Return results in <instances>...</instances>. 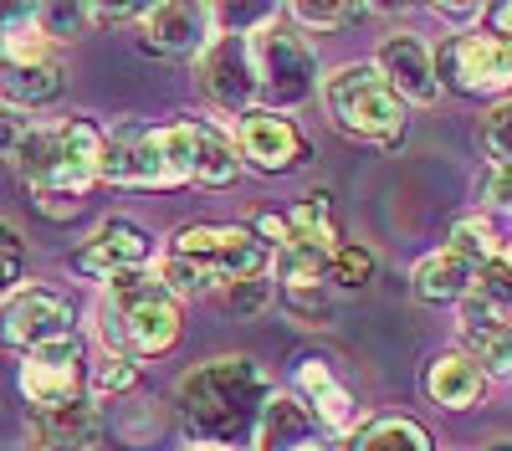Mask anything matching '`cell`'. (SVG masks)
<instances>
[{
    "instance_id": "obj_1",
    "label": "cell",
    "mask_w": 512,
    "mask_h": 451,
    "mask_svg": "<svg viewBox=\"0 0 512 451\" xmlns=\"http://www.w3.org/2000/svg\"><path fill=\"white\" fill-rule=\"evenodd\" d=\"M267 416V375L251 359H210L180 380V421L195 441L241 446L262 431Z\"/></svg>"
},
{
    "instance_id": "obj_2",
    "label": "cell",
    "mask_w": 512,
    "mask_h": 451,
    "mask_svg": "<svg viewBox=\"0 0 512 451\" xmlns=\"http://www.w3.org/2000/svg\"><path fill=\"white\" fill-rule=\"evenodd\" d=\"M16 170L31 180L36 195H57V200H77L98 175L108 144L88 118H67L62 129H26V139L16 144Z\"/></svg>"
},
{
    "instance_id": "obj_3",
    "label": "cell",
    "mask_w": 512,
    "mask_h": 451,
    "mask_svg": "<svg viewBox=\"0 0 512 451\" xmlns=\"http://www.w3.org/2000/svg\"><path fill=\"white\" fill-rule=\"evenodd\" d=\"M180 298L164 293L159 277L128 272L113 277L108 287V308H103V339L113 344L118 359H139V354H164L180 339Z\"/></svg>"
},
{
    "instance_id": "obj_4",
    "label": "cell",
    "mask_w": 512,
    "mask_h": 451,
    "mask_svg": "<svg viewBox=\"0 0 512 451\" xmlns=\"http://www.w3.org/2000/svg\"><path fill=\"white\" fill-rule=\"evenodd\" d=\"M323 103H328V118L333 129H344L354 139H369V144H395L405 134V103L395 98V88L379 77V67L369 62H354V67H338L328 82H323Z\"/></svg>"
},
{
    "instance_id": "obj_5",
    "label": "cell",
    "mask_w": 512,
    "mask_h": 451,
    "mask_svg": "<svg viewBox=\"0 0 512 451\" xmlns=\"http://www.w3.org/2000/svg\"><path fill=\"white\" fill-rule=\"evenodd\" d=\"M103 180L113 185H139V190H175L190 185V134L185 118L169 129H149L108 149L103 159Z\"/></svg>"
},
{
    "instance_id": "obj_6",
    "label": "cell",
    "mask_w": 512,
    "mask_h": 451,
    "mask_svg": "<svg viewBox=\"0 0 512 451\" xmlns=\"http://www.w3.org/2000/svg\"><path fill=\"white\" fill-rule=\"evenodd\" d=\"M246 57H251V77H256V93L262 98H272L282 108L313 98L318 57L297 31H256V36H246Z\"/></svg>"
},
{
    "instance_id": "obj_7",
    "label": "cell",
    "mask_w": 512,
    "mask_h": 451,
    "mask_svg": "<svg viewBox=\"0 0 512 451\" xmlns=\"http://www.w3.org/2000/svg\"><path fill=\"white\" fill-rule=\"evenodd\" d=\"M175 257H190L210 272V282H241V277H262L267 272V246L256 241L246 226H185L175 231Z\"/></svg>"
},
{
    "instance_id": "obj_8",
    "label": "cell",
    "mask_w": 512,
    "mask_h": 451,
    "mask_svg": "<svg viewBox=\"0 0 512 451\" xmlns=\"http://www.w3.org/2000/svg\"><path fill=\"white\" fill-rule=\"evenodd\" d=\"M67 88V67L52 57L47 36L41 31H21L6 36V57H0V98L6 103H52Z\"/></svg>"
},
{
    "instance_id": "obj_9",
    "label": "cell",
    "mask_w": 512,
    "mask_h": 451,
    "mask_svg": "<svg viewBox=\"0 0 512 451\" xmlns=\"http://www.w3.org/2000/svg\"><path fill=\"white\" fill-rule=\"evenodd\" d=\"M441 72L451 77L456 93L472 98L512 93V47H502L497 36H456L441 52Z\"/></svg>"
},
{
    "instance_id": "obj_10",
    "label": "cell",
    "mask_w": 512,
    "mask_h": 451,
    "mask_svg": "<svg viewBox=\"0 0 512 451\" xmlns=\"http://www.w3.org/2000/svg\"><path fill=\"white\" fill-rule=\"evenodd\" d=\"M0 339L26 354L47 349L57 339H72V308L52 293H41V287H26V293H16L0 308Z\"/></svg>"
},
{
    "instance_id": "obj_11",
    "label": "cell",
    "mask_w": 512,
    "mask_h": 451,
    "mask_svg": "<svg viewBox=\"0 0 512 451\" xmlns=\"http://www.w3.org/2000/svg\"><path fill=\"white\" fill-rule=\"evenodd\" d=\"M77 390H82V344H77V334L26 354V364H21V395L36 410H57V405L77 400Z\"/></svg>"
},
{
    "instance_id": "obj_12",
    "label": "cell",
    "mask_w": 512,
    "mask_h": 451,
    "mask_svg": "<svg viewBox=\"0 0 512 451\" xmlns=\"http://www.w3.org/2000/svg\"><path fill=\"white\" fill-rule=\"evenodd\" d=\"M236 154L251 164V170L282 175V170H292L297 159H308V139L297 134L282 113L251 108V113H241V123H236Z\"/></svg>"
},
{
    "instance_id": "obj_13",
    "label": "cell",
    "mask_w": 512,
    "mask_h": 451,
    "mask_svg": "<svg viewBox=\"0 0 512 451\" xmlns=\"http://www.w3.org/2000/svg\"><path fill=\"white\" fill-rule=\"evenodd\" d=\"M149 257V236L134 226V221H103L88 241L72 252V267L82 277H128L134 267H144Z\"/></svg>"
},
{
    "instance_id": "obj_14",
    "label": "cell",
    "mask_w": 512,
    "mask_h": 451,
    "mask_svg": "<svg viewBox=\"0 0 512 451\" xmlns=\"http://www.w3.org/2000/svg\"><path fill=\"white\" fill-rule=\"evenodd\" d=\"M200 88L210 103H221L226 113H251L256 103V77H251V57L241 36H221L216 47L200 57Z\"/></svg>"
},
{
    "instance_id": "obj_15",
    "label": "cell",
    "mask_w": 512,
    "mask_h": 451,
    "mask_svg": "<svg viewBox=\"0 0 512 451\" xmlns=\"http://www.w3.org/2000/svg\"><path fill=\"white\" fill-rule=\"evenodd\" d=\"M98 431H103V410L77 395L57 410H36L26 421V446L31 451H88Z\"/></svg>"
},
{
    "instance_id": "obj_16",
    "label": "cell",
    "mask_w": 512,
    "mask_h": 451,
    "mask_svg": "<svg viewBox=\"0 0 512 451\" xmlns=\"http://www.w3.org/2000/svg\"><path fill=\"white\" fill-rule=\"evenodd\" d=\"M379 77L395 88V98L405 103H436V93H441V77H436V57L425 52V41H415V36H390L379 47Z\"/></svg>"
},
{
    "instance_id": "obj_17",
    "label": "cell",
    "mask_w": 512,
    "mask_h": 451,
    "mask_svg": "<svg viewBox=\"0 0 512 451\" xmlns=\"http://www.w3.org/2000/svg\"><path fill=\"white\" fill-rule=\"evenodd\" d=\"M205 36V6H180V0H164V6L144 11V47L159 57H180L195 52Z\"/></svg>"
},
{
    "instance_id": "obj_18",
    "label": "cell",
    "mask_w": 512,
    "mask_h": 451,
    "mask_svg": "<svg viewBox=\"0 0 512 451\" xmlns=\"http://www.w3.org/2000/svg\"><path fill=\"white\" fill-rule=\"evenodd\" d=\"M185 134H190V185L221 190L241 175V154L221 129H210L200 118H185Z\"/></svg>"
},
{
    "instance_id": "obj_19",
    "label": "cell",
    "mask_w": 512,
    "mask_h": 451,
    "mask_svg": "<svg viewBox=\"0 0 512 451\" xmlns=\"http://www.w3.org/2000/svg\"><path fill=\"white\" fill-rule=\"evenodd\" d=\"M297 390H303V400L313 405V416L328 431H349L354 426V395L344 390V380H338L323 359H303V364H297Z\"/></svg>"
},
{
    "instance_id": "obj_20",
    "label": "cell",
    "mask_w": 512,
    "mask_h": 451,
    "mask_svg": "<svg viewBox=\"0 0 512 451\" xmlns=\"http://www.w3.org/2000/svg\"><path fill=\"white\" fill-rule=\"evenodd\" d=\"M410 282H415L420 303H461L477 287V267L461 262L456 252H431L425 262H415Z\"/></svg>"
},
{
    "instance_id": "obj_21",
    "label": "cell",
    "mask_w": 512,
    "mask_h": 451,
    "mask_svg": "<svg viewBox=\"0 0 512 451\" xmlns=\"http://www.w3.org/2000/svg\"><path fill=\"white\" fill-rule=\"evenodd\" d=\"M482 390H487V375L466 354H441V359H431V369H425V395H431L436 405H446V410L477 405Z\"/></svg>"
},
{
    "instance_id": "obj_22",
    "label": "cell",
    "mask_w": 512,
    "mask_h": 451,
    "mask_svg": "<svg viewBox=\"0 0 512 451\" xmlns=\"http://www.w3.org/2000/svg\"><path fill=\"white\" fill-rule=\"evenodd\" d=\"M466 339V359H472L482 375H512V323H482V328H461Z\"/></svg>"
},
{
    "instance_id": "obj_23",
    "label": "cell",
    "mask_w": 512,
    "mask_h": 451,
    "mask_svg": "<svg viewBox=\"0 0 512 451\" xmlns=\"http://www.w3.org/2000/svg\"><path fill=\"white\" fill-rule=\"evenodd\" d=\"M446 252H456L461 262H472V267H492V262H497V252H502V236H497V226H492V221L466 216V221H456V226H451V246H446Z\"/></svg>"
},
{
    "instance_id": "obj_24",
    "label": "cell",
    "mask_w": 512,
    "mask_h": 451,
    "mask_svg": "<svg viewBox=\"0 0 512 451\" xmlns=\"http://www.w3.org/2000/svg\"><path fill=\"white\" fill-rule=\"evenodd\" d=\"M354 451H436V446H431V431L425 426H415L405 416H390V421H374L354 441Z\"/></svg>"
},
{
    "instance_id": "obj_25",
    "label": "cell",
    "mask_w": 512,
    "mask_h": 451,
    "mask_svg": "<svg viewBox=\"0 0 512 451\" xmlns=\"http://www.w3.org/2000/svg\"><path fill=\"white\" fill-rule=\"evenodd\" d=\"M36 21H41V36H62V41H77V36H88V26L93 21H103V11L98 6H47V11H36Z\"/></svg>"
},
{
    "instance_id": "obj_26",
    "label": "cell",
    "mask_w": 512,
    "mask_h": 451,
    "mask_svg": "<svg viewBox=\"0 0 512 451\" xmlns=\"http://www.w3.org/2000/svg\"><path fill=\"white\" fill-rule=\"evenodd\" d=\"M369 277H374V257L364 252V246H338L333 262H328V282H333V287H349V293H359Z\"/></svg>"
},
{
    "instance_id": "obj_27",
    "label": "cell",
    "mask_w": 512,
    "mask_h": 451,
    "mask_svg": "<svg viewBox=\"0 0 512 451\" xmlns=\"http://www.w3.org/2000/svg\"><path fill=\"white\" fill-rule=\"evenodd\" d=\"M159 287H164V293H205V287H210V272L200 267V262H190V257H175V252H169L164 262H159Z\"/></svg>"
},
{
    "instance_id": "obj_28",
    "label": "cell",
    "mask_w": 512,
    "mask_h": 451,
    "mask_svg": "<svg viewBox=\"0 0 512 451\" xmlns=\"http://www.w3.org/2000/svg\"><path fill=\"white\" fill-rule=\"evenodd\" d=\"M482 149L492 154V164H507V170H512V98L497 103L482 118Z\"/></svg>"
},
{
    "instance_id": "obj_29",
    "label": "cell",
    "mask_w": 512,
    "mask_h": 451,
    "mask_svg": "<svg viewBox=\"0 0 512 451\" xmlns=\"http://www.w3.org/2000/svg\"><path fill=\"white\" fill-rule=\"evenodd\" d=\"M226 303L236 313H262L272 303V287H267V277H241V282H231V298Z\"/></svg>"
},
{
    "instance_id": "obj_30",
    "label": "cell",
    "mask_w": 512,
    "mask_h": 451,
    "mask_svg": "<svg viewBox=\"0 0 512 451\" xmlns=\"http://www.w3.org/2000/svg\"><path fill=\"white\" fill-rule=\"evenodd\" d=\"M292 16L303 26H344V21L364 16V6H292Z\"/></svg>"
},
{
    "instance_id": "obj_31",
    "label": "cell",
    "mask_w": 512,
    "mask_h": 451,
    "mask_svg": "<svg viewBox=\"0 0 512 451\" xmlns=\"http://www.w3.org/2000/svg\"><path fill=\"white\" fill-rule=\"evenodd\" d=\"M139 380V369L128 364V359H118V354H108L103 364H98V390H128Z\"/></svg>"
},
{
    "instance_id": "obj_32",
    "label": "cell",
    "mask_w": 512,
    "mask_h": 451,
    "mask_svg": "<svg viewBox=\"0 0 512 451\" xmlns=\"http://www.w3.org/2000/svg\"><path fill=\"white\" fill-rule=\"evenodd\" d=\"M16 272H21V236H16V226L0 221V277L16 282Z\"/></svg>"
},
{
    "instance_id": "obj_33",
    "label": "cell",
    "mask_w": 512,
    "mask_h": 451,
    "mask_svg": "<svg viewBox=\"0 0 512 451\" xmlns=\"http://www.w3.org/2000/svg\"><path fill=\"white\" fill-rule=\"evenodd\" d=\"M482 195H487L492 205H507V211H512V170H507V164H492V170H487Z\"/></svg>"
},
{
    "instance_id": "obj_34",
    "label": "cell",
    "mask_w": 512,
    "mask_h": 451,
    "mask_svg": "<svg viewBox=\"0 0 512 451\" xmlns=\"http://www.w3.org/2000/svg\"><path fill=\"white\" fill-rule=\"evenodd\" d=\"M287 303L297 313H308V318H328V298L318 293V287H297V293H287Z\"/></svg>"
},
{
    "instance_id": "obj_35",
    "label": "cell",
    "mask_w": 512,
    "mask_h": 451,
    "mask_svg": "<svg viewBox=\"0 0 512 451\" xmlns=\"http://www.w3.org/2000/svg\"><path fill=\"white\" fill-rule=\"evenodd\" d=\"M26 139V123L16 118V113H6L0 108V154H16V144Z\"/></svg>"
},
{
    "instance_id": "obj_36",
    "label": "cell",
    "mask_w": 512,
    "mask_h": 451,
    "mask_svg": "<svg viewBox=\"0 0 512 451\" xmlns=\"http://www.w3.org/2000/svg\"><path fill=\"white\" fill-rule=\"evenodd\" d=\"M497 41L512 47V6H497Z\"/></svg>"
},
{
    "instance_id": "obj_37",
    "label": "cell",
    "mask_w": 512,
    "mask_h": 451,
    "mask_svg": "<svg viewBox=\"0 0 512 451\" xmlns=\"http://www.w3.org/2000/svg\"><path fill=\"white\" fill-rule=\"evenodd\" d=\"M441 16H451V21H472L477 16V6H436Z\"/></svg>"
},
{
    "instance_id": "obj_38",
    "label": "cell",
    "mask_w": 512,
    "mask_h": 451,
    "mask_svg": "<svg viewBox=\"0 0 512 451\" xmlns=\"http://www.w3.org/2000/svg\"><path fill=\"white\" fill-rule=\"evenodd\" d=\"M497 272H507L512 277V241H502V252H497V262H492Z\"/></svg>"
},
{
    "instance_id": "obj_39",
    "label": "cell",
    "mask_w": 512,
    "mask_h": 451,
    "mask_svg": "<svg viewBox=\"0 0 512 451\" xmlns=\"http://www.w3.org/2000/svg\"><path fill=\"white\" fill-rule=\"evenodd\" d=\"M287 451H328V446H323V441H318V436H303V441H292V446H287Z\"/></svg>"
},
{
    "instance_id": "obj_40",
    "label": "cell",
    "mask_w": 512,
    "mask_h": 451,
    "mask_svg": "<svg viewBox=\"0 0 512 451\" xmlns=\"http://www.w3.org/2000/svg\"><path fill=\"white\" fill-rule=\"evenodd\" d=\"M487 451H512V446H507V441H497V446H487Z\"/></svg>"
},
{
    "instance_id": "obj_41",
    "label": "cell",
    "mask_w": 512,
    "mask_h": 451,
    "mask_svg": "<svg viewBox=\"0 0 512 451\" xmlns=\"http://www.w3.org/2000/svg\"><path fill=\"white\" fill-rule=\"evenodd\" d=\"M0 287H11V282H6V277H0Z\"/></svg>"
}]
</instances>
